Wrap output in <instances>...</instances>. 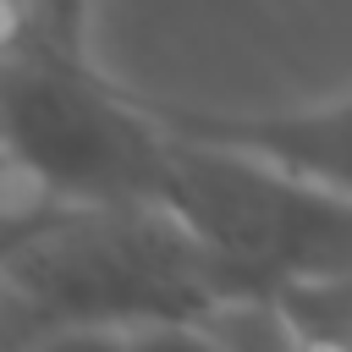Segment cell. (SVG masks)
<instances>
[{
  "instance_id": "obj_1",
  "label": "cell",
  "mask_w": 352,
  "mask_h": 352,
  "mask_svg": "<svg viewBox=\"0 0 352 352\" xmlns=\"http://www.w3.org/2000/svg\"><path fill=\"white\" fill-rule=\"evenodd\" d=\"M11 341L50 324L214 319L231 302L226 270L170 204H77L33 192L6 220Z\"/></svg>"
},
{
  "instance_id": "obj_2",
  "label": "cell",
  "mask_w": 352,
  "mask_h": 352,
  "mask_svg": "<svg viewBox=\"0 0 352 352\" xmlns=\"http://www.w3.org/2000/svg\"><path fill=\"white\" fill-rule=\"evenodd\" d=\"M6 154L44 198L165 204L170 143L160 99L110 82L88 38L6 22Z\"/></svg>"
},
{
  "instance_id": "obj_3",
  "label": "cell",
  "mask_w": 352,
  "mask_h": 352,
  "mask_svg": "<svg viewBox=\"0 0 352 352\" xmlns=\"http://www.w3.org/2000/svg\"><path fill=\"white\" fill-rule=\"evenodd\" d=\"M165 204L214 253L231 302L352 280V192L275 154L176 126Z\"/></svg>"
},
{
  "instance_id": "obj_4",
  "label": "cell",
  "mask_w": 352,
  "mask_h": 352,
  "mask_svg": "<svg viewBox=\"0 0 352 352\" xmlns=\"http://www.w3.org/2000/svg\"><path fill=\"white\" fill-rule=\"evenodd\" d=\"M160 110L187 132L275 154L352 192V88L314 99V104H280V110H198V104H170V99H160Z\"/></svg>"
},
{
  "instance_id": "obj_5",
  "label": "cell",
  "mask_w": 352,
  "mask_h": 352,
  "mask_svg": "<svg viewBox=\"0 0 352 352\" xmlns=\"http://www.w3.org/2000/svg\"><path fill=\"white\" fill-rule=\"evenodd\" d=\"M226 352H324L280 297H236L214 314Z\"/></svg>"
},
{
  "instance_id": "obj_6",
  "label": "cell",
  "mask_w": 352,
  "mask_h": 352,
  "mask_svg": "<svg viewBox=\"0 0 352 352\" xmlns=\"http://www.w3.org/2000/svg\"><path fill=\"white\" fill-rule=\"evenodd\" d=\"M280 302L324 352H352V280L346 286H302V292H286Z\"/></svg>"
},
{
  "instance_id": "obj_7",
  "label": "cell",
  "mask_w": 352,
  "mask_h": 352,
  "mask_svg": "<svg viewBox=\"0 0 352 352\" xmlns=\"http://www.w3.org/2000/svg\"><path fill=\"white\" fill-rule=\"evenodd\" d=\"M132 352H226L214 319H148L126 330Z\"/></svg>"
},
{
  "instance_id": "obj_8",
  "label": "cell",
  "mask_w": 352,
  "mask_h": 352,
  "mask_svg": "<svg viewBox=\"0 0 352 352\" xmlns=\"http://www.w3.org/2000/svg\"><path fill=\"white\" fill-rule=\"evenodd\" d=\"M11 352H132V346L121 324H50L11 341Z\"/></svg>"
},
{
  "instance_id": "obj_9",
  "label": "cell",
  "mask_w": 352,
  "mask_h": 352,
  "mask_svg": "<svg viewBox=\"0 0 352 352\" xmlns=\"http://www.w3.org/2000/svg\"><path fill=\"white\" fill-rule=\"evenodd\" d=\"M6 22L60 38H88V0H6Z\"/></svg>"
}]
</instances>
